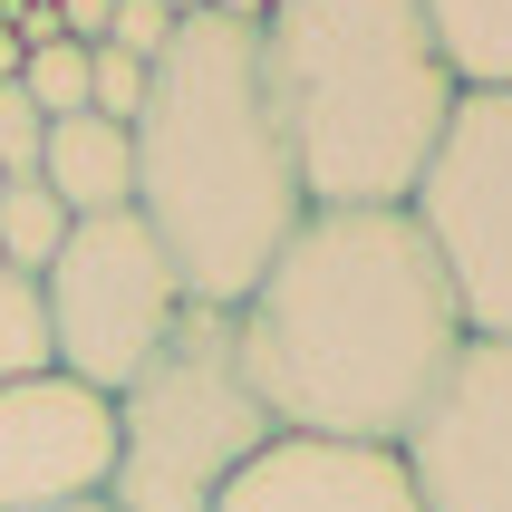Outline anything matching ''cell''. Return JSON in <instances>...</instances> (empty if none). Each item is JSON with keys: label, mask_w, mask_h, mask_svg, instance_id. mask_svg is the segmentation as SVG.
Returning a JSON list of instances; mask_svg holds the SVG:
<instances>
[{"label": "cell", "mask_w": 512, "mask_h": 512, "mask_svg": "<svg viewBox=\"0 0 512 512\" xmlns=\"http://www.w3.org/2000/svg\"><path fill=\"white\" fill-rule=\"evenodd\" d=\"M68 512H107V503H68Z\"/></svg>", "instance_id": "19"}, {"label": "cell", "mask_w": 512, "mask_h": 512, "mask_svg": "<svg viewBox=\"0 0 512 512\" xmlns=\"http://www.w3.org/2000/svg\"><path fill=\"white\" fill-rule=\"evenodd\" d=\"M155 10H174V20H203V10H213V0H155Z\"/></svg>", "instance_id": "18"}, {"label": "cell", "mask_w": 512, "mask_h": 512, "mask_svg": "<svg viewBox=\"0 0 512 512\" xmlns=\"http://www.w3.org/2000/svg\"><path fill=\"white\" fill-rule=\"evenodd\" d=\"M406 213L455 290L464 339H512V87L455 107Z\"/></svg>", "instance_id": "6"}, {"label": "cell", "mask_w": 512, "mask_h": 512, "mask_svg": "<svg viewBox=\"0 0 512 512\" xmlns=\"http://www.w3.org/2000/svg\"><path fill=\"white\" fill-rule=\"evenodd\" d=\"M39 145H49V116L20 87H0V174H39Z\"/></svg>", "instance_id": "16"}, {"label": "cell", "mask_w": 512, "mask_h": 512, "mask_svg": "<svg viewBox=\"0 0 512 512\" xmlns=\"http://www.w3.org/2000/svg\"><path fill=\"white\" fill-rule=\"evenodd\" d=\"M58 368V339H49V290L29 271H0V387L20 377H49Z\"/></svg>", "instance_id": "13"}, {"label": "cell", "mask_w": 512, "mask_h": 512, "mask_svg": "<svg viewBox=\"0 0 512 512\" xmlns=\"http://www.w3.org/2000/svg\"><path fill=\"white\" fill-rule=\"evenodd\" d=\"M174 10H155V0H116V20H107V49L116 58H136V68H155V58L174 49Z\"/></svg>", "instance_id": "15"}, {"label": "cell", "mask_w": 512, "mask_h": 512, "mask_svg": "<svg viewBox=\"0 0 512 512\" xmlns=\"http://www.w3.org/2000/svg\"><path fill=\"white\" fill-rule=\"evenodd\" d=\"M416 10H426L464 97H503L512 87V0H416Z\"/></svg>", "instance_id": "11"}, {"label": "cell", "mask_w": 512, "mask_h": 512, "mask_svg": "<svg viewBox=\"0 0 512 512\" xmlns=\"http://www.w3.org/2000/svg\"><path fill=\"white\" fill-rule=\"evenodd\" d=\"M39 184L68 203V223L136 213V136L107 126V116H58L49 145H39Z\"/></svg>", "instance_id": "10"}, {"label": "cell", "mask_w": 512, "mask_h": 512, "mask_svg": "<svg viewBox=\"0 0 512 512\" xmlns=\"http://www.w3.org/2000/svg\"><path fill=\"white\" fill-rule=\"evenodd\" d=\"M223 512H426V503L406 484V455H387V445L271 435V445L232 474Z\"/></svg>", "instance_id": "9"}, {"label": "cell", "mask_w": 512, "mask_h": 512, "mask_svg": "<svg viewBox=\"0 0 512 512\" xmlns=\"http://www.w3.org/2000/svg\"><path fill=\"white\" fill-rule=\"evenodd\" d=\"M58 242H68V203L39 184V174H10L0 184V271H49L58 261Z\"/></svg>", "instance_id": "12"}, {"label": "cell", "mask_w": 512, "mask_h": 512, "mask_svg": "<svg viewBox=\"0 0 512 512\" xmlns=\"http://www.w3.org/2000/svg\"><path fill=\"white\" fill-rule=\"evenodd\" d=\"M49 290V339H58V377H78L97 397L136 387V368L174 339V319L194 310L184 281H174L165 242L136 223V213H97V223H68L58 261L39 271Z\"/></svg>", "instance_id": "5"}, {"label": "cell", "mask_w": 512, "mask_h": 512, "mask_svg": "<svg viewBox=\"0 0 512 512\" xmlns=\"http://www.w3.org/2000/svg\"><path fill=\"white\" fill-rule=\"evenodd\" d=\"M136 223L165 242L194 310H242L281 242L310 223L281 116L261 97V49L232 20H184L136 107Z\"/></svg>", "instance_id": "2"}, {"label": "cell", "mask_w": 512, "mask_h": 512, "mask_svg": "<svg viewBox=\"0 0 512 512\" xmlns=\"http://www.w3.org/2000/svg\"><path fill=\"white\" fill-rule=\"evenodd\" d=\"M252 49L310 213L416 203L435 145L464 107L416 0H281L252 29Z\"/></svg>", "instance_id": "3"}, {"label": "cell", "mask_w": 512, "mask_h": 512, "mask_svg": "<svg viewBox=\"0 0 512 512\" xmlns=\"http://www.w3.org/2000/svg\"><path fill=\"white\" fill-rule=\"evenodd\" d=\"M271 406L242 368L232 310H184L174 339L116 387V474L107 512H223L232 474L271 445Z\"/></svg>", "instance_id": "4"}, {"label": "cell", "mask_w": 512, "mask_h": 512, "mask_svg": "<svg viewBox=\"0 0 512 512\" xmlns=\"http://www.w3.org/2000/svg\"><path fill=\"white\" fill-rule=\"evenodd\" d=\"M0 184H10V174H0Z\"/></svg>", "instance_id": "20"}, {"label": "cell", "mask_w": 512, "mask_h": 512, "mask_svg": "<svg viewBox=\"0 0 512 512\" xmlns=\"http://www.w3.org/2000/svg\"><path fill=\"white\" fill-rule=\"evenodd\" d=\"M20 97L49 116V126H58V116H87V49H78V39L29 49V58H20Z\"/></svg>", "instance_id": "14"}, {"label": "cell", "mask_w": 512, "mask_h": 512, "mask_svg": "<svg viewBox=\"0 0 512 512\" xmlns=\"http://www.w3.org/2000/svg\"><path fill=\"white\" fill-rule=\"evenodd\" d=\"M107 474H116V397L58 368L0 387V512L107 503Z\"/></svg>", "instance_id": "8"}, {"label": "cell", "mask_w": 512, "mask_h": 512, "mask_svg": "<svg viewBox=\"0 0 512 512\" xmlns=\"http://www.w3.org/2000/svg\"><path fill=\"white\" fill-rule=\"evenodd\" d=\"M271 10H281V0H213V20H232V29H261Z\"/></svg>", "instance_id": "17"}, {"label": "cell", "mask_w": 512, "mask_h": 512, "mask_svg": "<svg viewBox=\"0 0 512 512\" xmlns=\"http://www.w3.org/2000/svg\"><path fill=\"white\" fill-rule=\"evenodd\" d=\"M397 455L426 512H512V339H464Z\"/></svg>", "instance_id": "7"}, {"label": "cell", "mask_w": 512, "mask_h": 512, "mask_svg": "<svg viewBox=\"0 0 512 512\" xmlns=\"http://www.w3.org/2000/svg\"><path fill=\"white\" fill-rule=\"evenodd\" d=\"M242 368L281 435L397 455L464 358V310L416 213H310L232 310Z\"/></svg>", "instance_id": "1"}]
</instances>
